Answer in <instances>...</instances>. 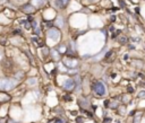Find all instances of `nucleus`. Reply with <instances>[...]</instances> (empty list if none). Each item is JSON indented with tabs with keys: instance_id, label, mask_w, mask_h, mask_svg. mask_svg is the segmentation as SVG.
<instances>
[{
	"instance_id": "obj_13",
	"label": "nucleus",
	"mask_w": 145,
	"mask_h": 123,
	"mask_svg": "<svg viewBox=\"0 0 145 123\" xmlns=\"http://www.w3.org/2000/svg\"><path fill=\"white\" fill-rule=\"evenodd\" d=\"M52 55H53V57H54V59H56V60H57V59H59V57H58V53H57V52H56V51H53V52H52Z\"/></svg>"
},
{
	"instance_id": "obj_6",
	"label": "nucleus",
	"mask_w": 145,
	"mask_h": 123,
	"mask_svg": "<svg viewBox=\"0 0 145 123\" xmlns=\"http://www.w3.org/2000/svg\"><path fill=\"white\" fill-rule=\"evenodd\" d=\"M68 2H69V0H56V6L58 8H65Z\"/></svg>"
},
{
	"instance_id": "obj_8",
	"label": "nucleus",
	"mask_w": 145,
	"mask_h": 123,
	"mask_svg": "<svg viewBox=\"0 0 145 123\" xmlns=\"http://www.w3.org/2000/svg\"><path fill=\"white\" fill-rule=\"evenodd\" d=\"M119 42L120 43H124V44H126V43H127L128 42V39L127 37H126V36H119Z\"/></svg>"
},
{
	"instance_id": "obj_19",
	"label": "nucleus",
	"mask_w": 145,
	"mask_h": 123,
	"mask_svg": "<svg viewBox=\"0 0 145 123\" xmlns=\"http://www.w3.org/2000/svg\"><path fill=\"white\" fill-rule=\"evenodd\" d=\"M0 58H1V53H0Z\"/></svg>"
},
{
	"instance_id": "obj_16",
	"label": "nucleus",
	"mask_w": 145,
	"mask_h": 123,
	"mask_svg": "<svg viewBox=\"0 0 145 123\" xmlns=\"http://www.w3.org/2000/svg\"><path fill=\"white\" fill-rule=\"evenodd\" d=\"M65 101H72V97L70 96H65Z\"/></svg>"
},
{
	"instance_id": "obj_14",
	"label": "nucleus",
	"mask_w": 145,
	"mask_h": 123,
	"mask_svg": "<svg viewBox=\"0 0 145 123\" xmlns=\"http://www.w3.org/2000/svg\"><path fill=\"white\" fill-rule=\"evenodd\" d=\"M54 123H64V121H63L61 119H57V120L54 121Z\"/></svg>"
},
{
	"instance_id": "obj_12",
	"label": "nucleus",
	"mask_w": 145,
	"mask_h": 123,
	"mask_svg": "<svg viewBox=\"0 0 145 123\" xmlns=\"http://www.w3.org/2000/svg\"><path fill=\"white\" fill-rule=\"evenodd\" d=\"M34 2H35V4L38 5V6H40V5L43 4V0H34Z\"/></svg>"
},
{
	"instance_id": "obj_5",
	"label": "nucleus",
	"mask_w": 145,
	"mask_h": 123,
	"mask_svg": "<svg viewBox=\"0 0 145 123\" xmlns=\"http://www.w3.org/2000/svg\"><path fill=\"white\" fill-rule=\"evenodd\" d=\"M65 66H67L68 68H75L77 67V61L76 60H70V59H66L64 62Z\"/></svg>"
},
{
	"instance_id": "obj_7",
	"label": "nucleus",
	"mask_w": 145,
	"mask_h": 123,
	"mask_svg": "<svg viewBox=\"0 0 145 123\" xmlns=\"http://www.w3.org/2000/svg\"><path fill=\"white\" fill-rule=\"evenodd\" d=\"M22 10L24 11V13H27V14H31L34 11V7H33L32 5H25L22 7Z\"/></svg>"
},
{
	"instance_id": "obj_10",
	"label": "nucleus",
	"mask_w": 145,
	"mask_h": 123,
	"mask_svg": "<svg viewBox=\"0 0 145 123\" xmlns=\"http://www.w3.org/2000/svg\"><path fill=\"white\" fill-rule=\"evenodd\" d=\"M32 41H33V42H35V43H38V44H36V45H39V47H42V41H40L39 39H36V37H33V39H32Z\"/></svg>"
},
{
	"instance_id": "obj_18",
	"label": "nucleus",
	"mask_w": 145,
	"mask_h": 123,
	"mask_svg": "<svg viewBox=\"0 0 145 123\" xmlns=\"http://www.w3.org/2000/svg\"><path fill=\"white\" fill-rule=\"evenodd\" d=\"M145 96V93H140V97H143Z\"/></svg>"
},
{
	"instance_id": "obj_15",
	"label": "nucleus",
	"mask_w": 145,
	"mask_h": 123,
	"mask_svg": "<svg viewBox=\"0 0 145 123\" xmlns=\"http://www.w3.org/2000/svg\"><path fill=\"white\" fill-rule=\"evenodd\" d=\"M59 51H60V52H65V51H66V48H65V47H61V48L59 49Z\"/></svg>"
},
{
	"instance_id": "obj_3",
	"label": "nucleus",
	"mask_w": 145,
	"mask_h": 123,
	"mask_svg": "<svg viewBox=\"0 0 145 123\" xmlns=\"http://www.w3.org/2000/svg\"><path fill=\"white\" fill-rule=\"evenodd\" d=\"M48 35H49V37H51L52 40H54V41H57V40L60 37V33H59V30L56 29V28H50V29H49Z\"/></svg>"
},
{
	"instance_id": "obj_2",
	"label": "nucleus",
	"mask_w": 145,
	"mask_h": 123,
	"mask_svg": "<svg viewBox=\"0 0 145 123\" xmlns=\"http://www.w3.org/2000/svg\"><path fill=\"white\" fill-rule=\"evenodd\" d=\"M93 90L95 94L99 95V96H103V95L106 94V87H104V85L100 81L93 82Z\"/></svg>"
},
{
	"instance_id": "obj_17",
	"label": "nucleus",
	"mask_w": 145,
	"mask_h": 123,
	"mask_svg": "<svg viewBox=\"0 0 145 123\" xmlns=\"http://www.w3.org/2000/svg\"><path fill=\"white\" fill-rule=\"evenodd\" d=\"M128 91H134V89H133V87H128Z\"/></svg>"
},
{
	"instance_id": "obj_11",
	"label": "nucleus",
	"mask_w": 145,
	"mask_h": 123,
	"mask_svg": "<svg viewBox=\"0 0 145 123\" xmlns=\"http://www.w3.org/2000/svg\"><path fill=\"white\" fill-rule=\"evenodd\" d=\"M23 24H24V26H25L26 29H30L31 28V24L30 23H27V21H23Z\"/></svg>"
},
{
	"instance_id": "obj_1",
	"label": "nucleus",
	"mask_w": 145,
	"mask_h": 123,
	"mask_svg": "<svg viewBox=\"0 0 145 123\" xmlns=\"http://www.w3.org/2000/svg\"><path fill=\"white\" fill-rule=\"evenodd\" d=\"M16 86V81L14 79H0V89L1 90H9Z\"/></svg>"
},
{
	"instance_id": "obj_4",
	"label": "nucleus",
	"mask_w": 145,
	"mask_h": 123,
	"mask_svg": "<svg viewBox=\"0 0 145 123\" xmlns=\"http://www.w3.org/2000/svg\"><path fill=\"white\" fill-rule=\"evenodd\" d=\"M64 88L66 89V90H73V89L75 88V81H74L73 79H67L64 84Z\"/></svg>"
},
{
	"instance_id": "obj_9",
	"label": "nucleus",
	"mask_w": 145,
	"mask_h": 123,
	"mask_svg": "<svg viewBox=\"0 0 145 123\" xmlns=\"http://www.w3.org/2000/svg\"><path fill=\"white\" fill-rule=\"evenodd\" d=\"M57 25L59 26V27H63L64 26V20H63V18H61V17H59L57 19Z\"/></svg>"
}]
</instances>
